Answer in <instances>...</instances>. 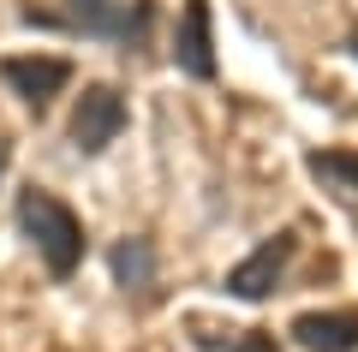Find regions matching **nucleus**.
<instances>
[{
	"instance_id": "2",
	"label": "nucleus",
	"mask_w": 358,
	"mask_h": 352,
	"mask_svg": "<svg viewBox=\"0 0 358 352\" xmlns=\"http://www.w3.org/2000/svg\"><path fill=\"white\" fill-rule=\"evenodd\" d=\"M66 24L96 42H131L138 48L155 24V0H66Z\"/></svg>"
},
{
	"instance_id": "11",
	"label": "nucleus",
	"mask_w": 358,
	"mask_h": 352,
	"mask_svg": "<svg viewBox=\"0 0 358 352\" xmlns=\"http://www.w3.org/2000/svg\"><path fill=\"white\" fill-rule=\"evenodd\" d=\"M6 162H13V143H6V138H0V174H6Z\"/></svg>"
},
{
	"instance_id": "7",
	"label": "nucleus",
	"mask_w": 358,
	"mask_h": 352,
	"mask_svg": "<svg viewBox=\"0 0 358 352\" xmlns=\"http://www.w3.org/2000/svg\"><path fill=\"white\" fill-rule=\"evenodd\" d=\"M287 335L305 352H358V304H329V311L293 316Z\"/></svg>"
},
{
	"instance_id": "8",
	"label": "nucleus",
	"mask_w": 358,
	"mask_h": 352,
	"mask_svg": "<svg viewBox=\"0 0 358 352\" xmlns=\"http://www.w3.org/2000/svg\"><path fill=\"white\" fill-rule=\"evenodd\" d=\"M108 269H114V287L120 293H150L155 287V245L126 233V239L108 251Z\"/></svg>"
},
{
	"instance_id": "3",
	"label": "nucleus",
	"mask_w": 358,
	"mask_h": 352,
	"mask_svg": "<svg viewBox=\"0 0 358 352\" xmlns=\"http://www.w3.org/2000/svg\"><path fill=\"white\" fill-rule=\"evenodd\" d=\"M293 251H299V233L293 227H281V233H268L263 245H257L245 263H233L227 269V299H245V304H257V299H268V293L287 281V263H293Z\"/></svg>"
},
{
	"instance_id": "1",
	"label": "nucleus",
	"mask_w": 358,
	"mask_h": 352,
	"mask_svg": "<svg viewBox=\"0 0 358 352\" xmlns=\"http://www.w3.org/2000/svg\"><path fill=\"white\" fill-rule=\"evenodd\" d=\"M18 227H24V239L36 245L42 269L54 281H72L78 263H84V221L66 197H54L48 185H24L18 191Z\"/></svg>"
},
{
	"instance_id": "4",
	"label": "nucleus",
	"mask_w": 358,
	"mask_h": 352,
	"mask_svg": "<svg viewBox=\"0 0 358 352\" xmlns=\"http://www.w3.org/2000/svg\"><path fill=\"white\" fill-rule=\"evenodd\" d=\"M126 120H131V108H126V96H120L114 84H84V96H78V108H72V143L84 155H102L108 143L126 132Z\"/></svg>"
},
{
	"instance_id": "10",
	"label": "nucleus",
	"mask_w": 358,
	"mask_h": 352,
	"mask_svg": "<svg viewBox=\"0 0 358 352\" xmlns=\"http://www.w3.org/2000/svg\"><path fill=\"white\" fill-rule=\"evenodd\" d=\"M233 352H281V340L268 335V328H245V335L233 340Z\"/></svg>"
},
{
	"instance_id": "6",
	"label": "nucleus",
	"mask_w": 358,
	"mask_h": 352,
	"mask_svg": "<svg viewBox=\"0 0 358 352\" xmlns=\"http://www.w3.org/2000/svg\"><path fill=\"white\" fill-rule=\"evenodd\" d=\"M173 66L197 84L215 78V24H209V0H185L173 30Z\"/></svg>"
},
{
	"instance_id": "12",
	"label": "nucleus",
	"mask_w": 358,
	"mask_h": 352,
	"mask_svg": "<svg viewBox=\"0 0 358 352\" xmlns=\"http://www.w3.org/2000/svg\"><path fill=\"white\" fill-rule=\"evenodd\" d=\"M346 48H352V54H358V36H352V42H346Z\"/></svg>"
},
{
	"instance_id": "5",
	"label": "nucleus",
	"mask_w": 358,
	"mask_h": 352,
	"mask_svg": "<svg viewBox=\"0 0 358 352\" xmlns=\"http://www.w3.org/2000/svg\"><path fill=\"white\" fill-rule=\"evenodd\" d=\"M0 78H6V90H13L24 108L42 113L66 84H72V60H60V54H6V60H0Z\"/></svg>"
},
{
	"instance_id": "9",
	"label": "nucleus",
	"mask_w": 358,
	"mask_h": 352,
	"mask_svg": "<svg viewBox=\"0 0 358 352\" xmlns=\"http://www.w3.org/2000/svg\"><path fill=\"white\" fill-rule=\"evenodd\" d=\"M305 167H310V179H317L322 191L358 203V150H310Z\"/></svg>"
}]
</instances>
